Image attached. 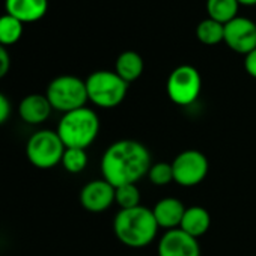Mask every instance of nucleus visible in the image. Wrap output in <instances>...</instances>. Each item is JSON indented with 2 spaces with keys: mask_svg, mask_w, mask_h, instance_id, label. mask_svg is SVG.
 <instances>
[{
  "mask_svg": "<svg viewBox=\"0 0 256 256\" xmlns=\"http://www.w3.org/2000/svg\"><path fill=\"white\" fill-rule=\"evenodd\" d=\"M46 96L48 98L53 110H58L62 114L82 108L89 101L86 82L71 74L54 77L47 86Z\"/></svg>",
  "mask_w": 256,
  "mask_h": 256,
  "instance_id": "nucleus-5",
  "label": "nucleus"
},
{
  "mask_svg": "<svg viewBox=\"0 0 256 256\" xmlns=\"http://www.w3.org/2000/svg\"><path fill=\"white\" fill-rule=\"evenodd\" d=\"M196 38L204 46H217L223 42L224 24L217 23L211 18H205L196 26Z\"/></svg>",
  "mask_w": 256,
  "mask_h": 256,
  "instance_id": "nucleus-18",
  "label": "nucleus"
},
{
  "mask_svg": "<svg viewBox=\"0 0 256 256\" xmlns=\"http://www.w3.org/2000/svg\"><path fill=\"white\" fill-rule=\"evenodd\" d=\"M53 112L46 94H29L18 104V114L28 125H41Z\"/></svg>",
  "mask_w": 256,
  "mask_h": 256,
  "instance_id": "nucleus-12",
  "label": "nucleus"
},
{
  "mask_svg": "<svg viewBox=\"0 0 256 256\" xmlns=\"http://www.w3.org/2000/svg\"><path fill=\"white\" fill-rule=\"evenodd\" d=\"M11 116V102L5 94L0 92V125H4Z\"/></svg>",
  "mask_w": 256,
  "mask_h": 256,
  "instance_id": "nucleus-24",
  "label": "nucleus"
},
{
  "mask_svg": "<svg viewBox=\"0 0 256 256\" xmlns=\"http://www.w3.org/2000/svg\"><path fill=\"white\" fill-rule=\"evenodd\" d=\"M158 229L152 210L144 205L119 210L113 218L114 236L130 248H144L154 242Z\"/></svg>",
  "mask_w": 256,
  "mask_h": 256,
  "instance_id": "nucleus-2",
  "label": "nucleus"
},
{
  "mask_svg": "<svg viewBox=\"0 0 256 256\" xmlns=\"http://www.w3.org/2000/svg\"><path fill=\"white\" fill-rule=\"evenodd\" d=\"M88 152L86 150H80V148H65V152L62 156V162L60 164L64 166V169L68 174L77 175L82 174L86 166H88Z\"/></svg>",
  "mask_w": 256,
  "mask_h": 256,
  "instance_id": "nucleus-20",
  "label": "nucleus"
},
{
  "mask_svg": "<svg viewBox=\"0 0 256 256\" xmlns=\"http://www.w3.org/2000/svg\"><path fill=\"white\" fill-rule=\"evenodd\" d=\"M236 2L242 6H254L256 5V0H236Z\"/></svg>",
  "mask_w": 256,
  "mask_h": 256,
  "instance_id": "nucleus-26",
  "label": "nucleus"
},
{
  "mask_svg": "<svg viewBox=\"0 0 256 256\" xmlns=\"http://www.w3.org/2000/svg\"><path fill=\"white\" fill-rule=\"evenodd\" d=\"M86 90L88 100L100 108L118 107L126 96L128 83L124 82L114 71L98 70L88 76Z\"/></svg>",
  "mask_w": 256,
  "mask_h": 256,
  "instance_id": "nucleus-4",
  "label": "nucleus"
},
{
  "mask_svg": "<svg viewBox=\"0 0 256 256\" xmlns=\"http://www.w3.org/2000/svg\"><path fill=\"white\" fill-rule=\"evenodd\" d=\"M244 70L250 77L256 78V48L244 56Z\"/></svg>",
  "mask_w": 256,
  "mask_h": 256,
  "instance_id": "nucleus-25",
  "label": "nucleus"
},
{
  "mask_svg": "<svg viewBox=\"0 0 256 256\" xmlns=\"http://www.w3.org/2000/svg\"><path fill=\"white\" fill-rule=\"evenodd\" d=\"M5 10L23 24L35 23L47 14L48 0H5Z\"/></svg>",
  "mask_w": 256,
  "mask_h": 256,
  "instance_id": "nucleus-14",
  "label": "nucleus"
},
{
  "mask_svg": "<svg viewBox=\"0 0 256 256\" xmlns=\"http://www.w3.org/2000/svg\"><path fill=\"white\" fill-rule=\"evenodd\" d=\"M114 204L119 205V210H128L140 205V190L136 184H125L116 187Z\"/></svg>",
  "mask_w": 256,
  "mask_h": 256,
  "instance_id": "nucleus-21",
  "label": "nucleus"
},
{
  "mask_svg": "<svg viewBox=\"0 0 256 256\" xmlns=\"http://www.w3.org/2000/svg\"><path fill=\"white\" fill-rule=\"evenodd\" d=\"M210 226H211V216L206 211V208L200 205H192L186 208L180 229H182L186 234L194 238H199L210 230Z\"/></svg>",
  "mask_w": 256,
  "mask_h": 256,
  "instance_id": "nucleus-15",
  "label": "nucleus"
},
{
  "mask_svg": "<svg viewBox=\"0 0 256 256\" xmlns=\"http://www.w3.org/2000/svg\"><path fill=\"white\" fill-rule=\"evenodd\" d=\"M100 116L89 107H82L68 113H64L56 132L64 142L65 148L88 150L100 134Z\"/></svg>",
  "mask_w": 256,
  "mask_h": 256,
  "instance_id": "nucleus-3",
  "label": "nucleus"
},
{
  "mask_svg": "<svg viewBox=\"0 0 256 256\" xmlns=\"http://www.w3.org/2000/svg\"><path fill=\"white\" fill-rule=\"evenodd\" d=\"M150 150L133 139L116 140L101 157V175L114 188L125 184H136L148 175L151 168Z\"/></svg>",
  "mask_w": 256,
  "mask_h": 256,
  "instance_id": "nucleus-1",
  "label": "nucleus"
},
{
  "mask_svg": "<svg viewBox=\"0 0 256 256\" xmlns=\"http://www.w3.org/2000/svg\"><path fill=\"white\" fill-rule=\"evenodd\" d=\"M116 188L104 178L92 180L80 190V204L89 212H104L114 204Z\"/></svg>",
  "mask_w": 256,
  "mask_h": 256,
  "instance_id": "nucleus-11",
  "label": "nucleus"
},
{
  "mask_svg": "<svg viewBox=\"0 0 256 256\" xmlns=\"http://www.w3.org/2000/svg\"><path fill=\"white\" fill-rule=\"evenodd\" d=\"M202 90V77L193 65H180L168 77L166 92L169 100L181 107L194 104Z\"/></svg>",
  "mask_w": 256,
  "mask_h": 256,
  "instance_id": "nucleus-7",
  "label": "nucleus"
},
{
  "mask_svg": "<svg viewBox=\"0 0 256 256\" xmlns=\"http://www.w3.org/2000/svg\"><path fill=\"white\" fill-rule=\"evenodd\" d=\"M23 35V23L10 14L0 16V44L4 47L14 46Z\"/></svg>",
  "mask_w": 256,
  "mask_h": 256,
  "instance_id": "nucleus-19",
  "label": "nucleus"
},
{
  "mask_svg": "<svg viewBox=\"0 0 256 256\" xmlns=\"http://www.w3.org/2000/svg\"><path fill=\"white\" fill-rule=\"evenodd\" d=\"M170 164L174 170V182L186 188L199 186L210 170L206 156L198 150H186L180 152Z\"/></svg>",
  "mask_w": 256,
  "mask_h": 256,
  "instance_id": "nucleus-8",
  "label": "nucleus"
},
{
  "mask_svg": "<svg viewBox=\"0 0 256 256\" xmlns=\"http://www.w3.org/2000/svg\"><path fill=\"white\" fill-rule=\"evenodd\" d=\"M148 180L152 186L157 187H164L169 186L170 182H174V170H172V164L166 163V162H158V163H152L150 170H148Z\"/></svg>",
  "mask_w": 256,
  "mask_h": 256,
  "instance_id": "nucleus-22",
  "label": "nucleus"
},
{
  "mask_svg": "<svg viewBox=\"0 0 256 256\" xmlns=\"http://www.w3.org/2000/svg\"><path fill=\"white\" fill-rule=\"evenodd\" d=\"M145 70V62L142 56L134 50L122 52L114 62V72L128 84L140 78Z\"/></svg>",
  "mask_w": 256,
  "mask_h": 256,
  "instance_id": "nucleus-16",
  "label": "nucleus"
},
{
  "mask_svg": "<svg viewBox=\"0 0 256 256\" xmlns=\"http://www.w3.org/2000/svg\"><path fill=\"white\" fill-rule=\"evenodd\" d=\"M158 256H200V246L198 238L186 234L182 229L164 230L157 246Z\"/></svg>",
  "mask_w": 256,
  "mask_h": 256,
  "instance_id": "nucleus-10",
  "label": "nucleus"
},
{
  "mask_svg": "<svg viewBox=\"0 0 256 256\" xmlns=\"http://www.w3.org/2000/svg\"><path fill=\"white\" fill-rule=\"evenodd\" d=\"M11 68V56L6 50V47H4L0 44V80H2Z\"/></svg>",
  "mask_w": 256,
  "mask_h": 256,
  "instance_id": "nucleus-23",
  "label": "nucleus"
},
{
  "mask_svg": "<svg viewBox=\"0 0 256 256\" xmlns=\"http://www.w3.org/2000/svg\"><path fill=\"white\" fill-rule=\"evenodd\" d=\"M223 42L238 54H248L256 48V23L247 17H235L224 24Z\"/></svg>",
  "mask_w": 256,
  "mask_h": 256,
  "instance_id": "nucleus-9",
  "label": "nucleus"
},
{
  "mask_svg": "<svg viewBox=\"0 0 256 256\" xmlns=\"http://www.w3.org/2000/svg\"><path fill=\"white\" fill-rule=\"evenodd\" d=\"M186 208L187 206L182 204V200H180L178 198L169 196V198H163L157 200L151 210H152V214L158 228L170 230V229L180 228Z\"/></svg>",
  "mask_w": 256,
  "mask_h": 256,
  "instance_id": "nucleus-13",
  "label": "nucleus"
},
{
  "mask_svg": "<svg viewBox=\"0 0 256 256\" xmlns=\"http://www.w3.org/2000/svg\"><path fill=\"white\" fill-rule=\"evenodd\" d=\"M240 4L236 0H206L208 18L226 24L235 17H238Z\"/></svg>",
  "mask_w": 256,
  "mask_h": 256,
  "instance_id": "nucleus-17",
  "label": "nucleus"
},
{
  "mask_svg": "<svg viewBox=\"0 0 256 256\" xmlns=\"http://www.w3.org/2000/svg\"><path fill=\"white\" fill-rule=\"evenodd\" d=\"M65 145L54 130H38L26 144V158L38 169H52L62 162Z\"/></svg>",
  "mask_w": 256,
  "mask_h": 256,
  "instance_id": "nucleus-6",
  "label": "nucleus"
}]
</instances>
